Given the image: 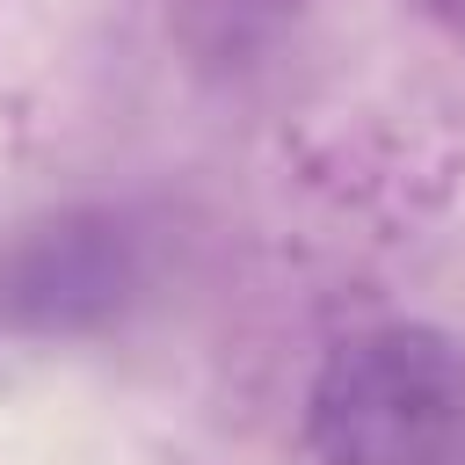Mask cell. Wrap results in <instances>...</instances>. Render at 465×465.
<instances>
[{"label":"cell","mask_w":465,"mask_h":465,"mask_svg":"<svg viewBox=\"0 0 465 465\" xmlns=\"http://www.w3.org/2000/svg\"><path fill=\"white\" fill-rule=\"evenodd\" d=\"M305 443L320 465H458L465 349L421 320L334 341L305 392Z\"/></svg>","instance_id":"cell-1"},{"label":"cell","mask_w":465,"mask_h":465,"mask_svg":"<svg viewBox=\"0 0 465 465\" xmlns=\"http://www.w3.org/2000/svg\"><path fill=\"white\" fill-rule=\"evenodd\" d=\"M116 283L124 269L109 262V240L102 232H51L36 247V262L22 269V312L29 320H80L87 305H116Z\"/></svg>","instance_id":"cell-2"}]
</instances>
